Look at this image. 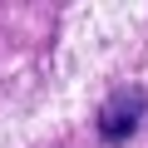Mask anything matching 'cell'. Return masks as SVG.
<instances>
[{
	"label": "cell",
	"instance_id": "cell-1",
	"mask_svg": "<svg viewBox=\"0 0 148 148\" xmlns=\"http://www.w3.org/2000/svg\"><path fill=\"white\" fill-rule=\"evenodd\" d=\"M143 114H148V94H143V89H119V94L99 109V133H104L109 143H123V138L138 128Z\"/></svg>",
	"mask_w": 148,
	"mask_h": 148
}]
</instances>
